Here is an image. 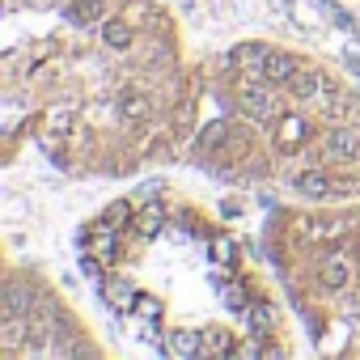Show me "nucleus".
I'll use <instances>...</instances> for the list:
<instances>
[{
	"label": "nucleus",
	"mask_w": 360,
	"mask_h": 360,
	"mask_svg": "<svg viewBox=\"0 0 360 360\" xmlns=\"http://www.w3.org/2000/svg\"><path fill=\"white\" fill-rule=\"evenodd\" d=\"M98 292H102V305H110L115 314H131L136 309V288L123 284V280H98Z\"/></svg>",
	"instance_id": "obj_2"
},
{
	"label": "nucleus",
	"mask_w": 360,
	"mask_h": 360,
	"mask_svg": "<svg viewBox=\"0 0 360 360\" xmlns=\"http://www.w3.org/2000/svg\"><path fill=\"white\" fill-rule=\"evenodd\" d=\"M242 322L250 326V335H259V339H263V335L271 330V305H263V301H250V305H246V314H242Z\"/></svg>",
	"instance_id": "obj_10"
},
{
	"label": "nucleus",
	"mask_w": 360,
	"mask_h": 360,
	"mask_svg": "<svg viewBox=\"0 0 360 360\" xmlns=\"http://www.w3.org/2000/svg\"><path fill=\"white\" fill-rule=\"evenodd\" d=\"M208 255H212L217 263H225V267H229V263L238 259V246H233V238H212V246H208Z\"/></svg>",
	"instance_id": "obj_19"
},
{
	"label": "nucleus",
	"mask_w": 360,
	"mask_h": 360,
	"mask_svg": "<svg viewBox=\"0 0 360 360\" xmlns=\"http://www.w3.org/2000/svg\"><path fill=\"white\" fill-rule=\"evenodd\" d=\"M56 56V43H43L39 51H34V64H43V60H51Z\"/></svg>",
	"instance_id": "obj_25"
},
{
	"label": "nucleus",
	"mask_w": 360,
	"mask_h": 360,
	"mask_svg": "<svg viewBox=\"0 0 360 360\" xmlns=\"http://www.w3.org/2000/svg\"><path fill=\"white\" fill-rule=\"evenodd\" d=\"M144 56H148L153 64H165V60H169V47H165V43H153V47H148Z\"/></svg>",
	"instance_id": "obj_22"
},
{
	"label": "nucleus",
	"mask_w": 360,
	"mask_h": 360,
	"mask_svg": "<svg viewBox=\"0 0 360 360\" xmlns=\"http://www.w3.org/2000/svg\"><path fill=\"white\" fill-rule=\"evenodd\" d=\"M165 352H174V356H204V343L191 330H178V335H169V347Z\"/></svg>",
	"instance_id": "obj_11"
},
{
	"label": "nucleus",
	"mask_w": 360,
	"mask_h": 360,
	"mask_svg": "<svg viewBox=\"0 0 360 360\" xmlns=\"http://www.w3.org/2000/svg\"><path fill=\"white\" fill-rule=\"evenodd\" d=\"M119 110H123V115H127V119H144V115H148V106H144V102H140V98H127V102H123V106H119Z\"/></svg>",
	"instance_id": "obj_21"
},
{
	"label": "nucleus",
	"mask_w": 360,
	"mask_h": 360,
	"mask_svg": "<svg viewBox=\"0 0 360 360\" xmlns=\"http://www.w3.org/2000/svg\"><path fill=\"white\" fill-rule=\"evenodd\" d=\"M326 153H330V157H360V131L335 127V131L326 136Z\"/></svg>",
	"instance_id": "obj_6"
},
{
	"label": "nucleus",
	"mask_w": 360,
	"mask_h": 360,
	"mask_svg": "<svg viewBox=\"0 0 360 360\" xmlns=\"http://www.w3.org/2000/svg\"><path fill=\"white\" fill-rule=\"evenodd\" d=\"M225 140H229V127H225V123H208V127L200 131V144H204V153H217Z\"/></svg>",
	"instance_id": "obj_17"
},
{
	"label": "nucleus",
	"mask_w": 360,
	"mask_h": 360,
	"mask_svg": "<svg viewBox=\"0 0 360 360\" xmlns=\"http://www.w3.org/2000/svg\"><path fill=\"white\" fill-rule=\"evenodd\" d=\"M267 47L263 43H242V47H233V64H242L250 77H263V64H267Z\"/></svg>",
	"instance_id": "obj_5"
},
{
	"label": "nucleus",
	"mask_w": 360,
	"mask_h": 360,
	"mask_svg": "<svg viewBox=\"0 0 360 360\" xmlns=\"http://www.w3.org/2000/svg\"><path fill=\"white\" fill-rule=\"evenodd\" d=\"M292 72H297V60H292V56H280V51H271L267 64H263V77H267L271 85H288Z\"/></svg>",
	"instance_id": "obj_7"
},
{
	"label": "nucleus",
	"mask_w": 360,
	"mask_h": 360,
	"mask_svg": "<svg viewBox=\"0 0 360 360\" xmlns=\"http://www.w3.org/2000/svg\"><path fill=\"white\" fill-rule=\"evenodd\" d=\"M255 339H259V335H255ZM255 339H250L246 347H238V356H267V347H263V343H255Z\"/></svg>",
	"instance_id": "obj_24"
},
{
	"label": "nucleus",
	"mask_w": 360,
	"mask_h": 360,
	"mask_svg": "<svg viewBox=\"0 0 360 360\" xmlns=\"http://www.w3.org/2000/svg\"><path fill=\"white\" fill-rule=\"evenodd\" d=\"M110 229H127L131 221H136V208H131V200H115L110 208H106V217H102Z\"/></svg>",
	"instance_id": "obj_12"
},
{
	"label": "nucleus",
	"mask_w": 360,
	"mask_h": 360,
	"mask_svg": "<svg viewBox=\"0 0 360 360\" xmlns=\"http://www.w3.org/2000/svg\"><path fill=\"white\" fill-rule=\"evenodd\" d=\"M136 314H140V318H161V301H157V297H140V301H136Z\"/></svg>",
	"instance_id": "obj_20"
},
{
	"label": "nucleus",
	"mask_w": 360,
	"mask_h": 360,
	"mask_svg": "<svg viewBox=\"0 0 360 360\" xmlns=\"http://www.w3.org/2000/svg\"><path fill=\"white\" fill-rule=\"evenodd\" d=\"M30 305H34L30 288H26L22 280H9V284H5V314H30Z\"/></svg>",
	"instance_id": "obj_9"
},
{
	"label": "nucleus",
	"mask_w": 360,
	"mask_h": 360,
	"mask_svg": "<svg viewBox=\"0 0 360 360\" xmlns=\"http://www.w3.org/2000/svg\"><path fill=\"white\" fill-rule=\"evenodd\" d=\"M98 18H102V0H81V5L68 9V22H72V26H89V22H98Z\"/></svg>",
	"instance_id": "obj_14"
},
{
	"label": "nucleus",
	"mask_w": 360,
	"mask_h": 360,
	"mask_svg": "<svg viewBox=\"0 0 360 360\" xmlns=\"http://www.w3.org/2000/svg\"><path fill=\"white\" fill-rule=\"evenodd\" d=\"M322 284L326 288H343L347 284V263L343 259H326L322 263Z\"/></svg>",
	"instance_id": "obj_16"
},
{
	"label": "nucleus",
	"mask_w": 360,
	"mask_h": 360,
	"mask_svg": "<svg viewBox=\"0 0 360 360\" xmlns=\"http://www.w3.org/2000/svg\"><path fill=\"white\" fill-rule=\"evenodd\" d=\"M297 191L309 195V200H322V195H330V183H326L322 174H301L297 178Z\"/></svg>",
	"instance_id": "obj_15"
},
{
	"label": "nucleus",
	"mask_w": 360,
	"mask_h": 360,
	"mask_svg": "<svg viewBox=\"0 0 360 360\" xmlns=\"http://www.w3.org/2000/svg\"><path fill=\"white\" fill-rule=\"evenodd\" d=\"M221 212H225V217H238V212H242V204H238V200H225V208H221Z\"/></svg>",
	"instance_id": "obj_26"
},
{
	"label": "nucleus",
	"mask_w": 360,
	"mask_h": 360,
	"mask_svg": "<svg viewBox=\"0 0 360 360\" xmlns=\"http://www.w3.org/2000/svg\"><path fill=\"white\" fill-rule=\"evenodd\" d=\"M102 43H106L110 51H127V47H131V26H127L123 18L102 22Z\"/></svg>",
	"instance_id": "obj_8"
},
{
	"label": "nucleus",
	"mask_w": 360,
	"mask_h": 360,
	"mask_svg": "<svg viewBox=\"0 0 360 360\" xmlns=\"http://www.w3.org/2000/svg\"><path fill=\"white\" fill-rule=\"evenodd\" d=\"M144 343H157V318H144V330H140Z\"/></svg>",
	"instance_id": "obj_23"
},
{
	"label": "nucleus",
	"mask_w": 360,
	"mask_h": 360,
	"mask_svg": "<svg viewBox=\"0 0 360 360\" xmlns=\"http://www.w3.org/2000/svg\"><path fill=\"white\" fill-rule=\"evenodd\" d=\"M288 89H292L297 98H314V94H326L330 85H326V77H322L318 68H297L292 81H288Z\"/></svg>",
	"instance_id": "obj_4"
},
{
	"label": "nucleus",
	"mask_w": 360,
	"mask_h": 360,
	"mask_svg": "<svg viewBox=\"0 0 360 360\" xmlns=\"http://www.w3.org/2000/svg\"><path fill=\"white\" fill-rule=\"evenodd\" d=\"M221 297H225V305H229L233 314H246V305H250V301H246V288H242V284H229V280H221Z\"/></svg>",
	"instance_id": "obj_18"
},
{
	"label": "nucleus",
	"mask_w": 360,
	"mask_h": 360,
	"mask_svg": "<svg viewBox=\"0 0 360 360\" xmlns=\"http://www.w3.org/2000/svg\"><path fill=\"white\" fill-rule=\"evenodd\" d=\"M301 136H305L301 115H284V119H280V144H284V148H297V144H301Z\"/></svg>",
	"instance_id": "obj_13"
},
{
	"label": "nucleus",
	"mask_w": 360,
	"mask_h": 360,
	"mask_svg": "<svg viewBox=\"0 0 360 360\" xmlns=\"http://www.w3.org/2000/svg\"><path fill=\"white\" fill-rule=\"evenodd\" d=\"M165 221H169V217H165L161 204H144V208L136 212V221H131V233H136V238H157V233L165 229Z\"/></svg>",
	"instance_id": "obj_3"
},
{
	"label": "nucleus",
	"mask_w": 360,
	"mask_h": 360,
	"mask_svg": "<svg viewBox=\"0 0 360 360\" xmlns=\"http://www.w3.org/2000/svg\"><path fill=\"white\" fill-rule=\"evenodd\" d=\"M242 106H246V115L250 119H271V110H276V98H271V81L263 77H250L246 85H242Z\"/></svg>",
	"instance_id": "obj_1"
}]
</instances>
